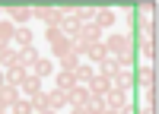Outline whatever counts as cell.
Returning <instances> with one entry per match:
<instances>
[{"label": "cell", "mask_w": 159, "mask_h": 114, "mask_svg": "<svg viewBox=\"0 0 159 114\" xmlns=\"http://www.w3.org/2000/svg\"><path fill=\"white\" fill-rule=\"evenodd\" d=\"M13 41H16L19 48H32V44H35V35H32L29 25H16V35H13Z\"/></svg>", "instance_id": "cell-14"}, {"label": "cell", "mask_w": 159, "mask_h": 114, "mask_svg": "<svg viewBox=\"0 0 159 114\" xmlns=\"http://www.w3.org/2000/svg\"><path fill=\"white\" fill-rule=\"evenodd\" d=\"M140 51H143V57L153 63L156 60V38H140Z\"/></svg>", "instance_id": "cell-21"}, {"label": "cell", "mask_w": 159, "mask_h": 114, "mask_svg": "<svg viewBox=\"0 0 159 114\" xmlns=\"http://www.w3.org/2000/svg\"><path fill=\"white\" fill-rule=\"evenodd\" d=\"M105 114H118V111H111V108H105Z\"/></svg>", "instance_id": "cell-35"}, {"label": "cell", "mask_w": 159, "mask_h": 114, "mask_svg": "<svg viewBox=\"0 0 159 114\" xmlns=\"http://www.w3.org/2000/svg\"><path fill=\"white\" fill-rule=\"evenodd\" d=\"M92 76H96V70H92L89 63H80V67H76V73H73V79H76L80 86H86V82L92 79Z\"/></svg>", "instance_id": "cell-19"}, {"label": "cell", "mask_w": 159, "mask_h": 114, "mask_svg": "<svg viewBox=\"0 0 159 114\" xmlns=\"http://www.w3.org/2000/svg\"><path fill=\"white\" fill-rule=\"evenodd\" d=\"M111 86H115V89H124V92H127V89H130V73H127V70H121L118 76H111Z\"/></svg>", "instance_id": "cell-23"}, {"label": "cell", "mask_w": 159, "mask_h": 114, "mask_svg": "<svg viewBox=\"0 0 159 114\" xmlns=\"http://www.w3.org/2000/svg\"><path fill=\"white\" fill-rule=\"evenodd\" d=\"M25 76H29V70H22V67H10V70H7V86H16V89H19Z\"/></svg>", "instance_id": "cell-18"}, {"label": "cell", "mask_w": 159, "mask_h": 114, "mask_svg": "<svg viewBox=\"0 0 159 114\" xmlns=\"http://www.w3.org/2000/svg\"><path fill=\"white\" fill-rule=\"evenodd\" d=\"M105 105H108L111 111H121L127 105V92H124V89H111V92L105 95Z\"/></svg>", "instance_id": "cell-12"}, {"label": "cell", "mask_w": 159, "mask_h": 114, "mask_svg": "<svg viewBox=\"0 0 159 114\" xmlns=\"http://www.w3.org/2000/svg\"><path fill=\"white\" fill-rule=\"evenodd\" d=\"M143 95H147V105H156V89H143Z\"/></svg>", "instance_id": "cell-28"}, {"label": "cell", "mask_w": 159, "mask_h": 114, "mask_svg": "<svg viewBox=\"0 0 159 114\" xmlns=\"http://www.w3.org/2000/svg\"><path fill=\"white\" fill-rule=\"evenodd\" d=\"M102 44L108 51V57H130V51H134V41L127 35H108Z\"/></svg>", "instance_id": "cell-1"}, {"label": "cell", "mask_w": 159, "mask_h": 114, "mask_svg": "<svg viewBox=\"0 0 159 114\" xmlns=\"http://www.w3.org/2000/svg\"><path fill=\"white\" fill-rule=\"evenodd\" d=\"M92 22H96L99 29H111V25L118 22V13L108 10V6H105V10H96V19H92Z\"/></svg>", "instance_id": "cell-13"}, {"label": "cell", "mask_w": 159, "mask_h": 114, "mask_svg": "<svg viewBox=\"0 0 159 114\" xmlns=\"http://www.w3.org/2000/svg\"><path fill=\"white\" fill-rule=\"evenodd\" d=\"M32 101V111L38 114V111H48V89H45V92H38L35 98H29Z\"/></svg>", "instance_id": "cell-24"}, {"label": "cell", "mask_w": 159, "mask_h": 114, "mask_svg": "<svg viewBox=\"0 0 159 114\" xmlns=\"http://www.w3.org/2000/svg\"><path fill=\"white\" fill-rule=\"evenodd\" d=\"M38 51H35V44L32 48H19V60H16V67H22V70H29V67H35L38 63Z\"/></svg>", "instance_id": "cell-9"}, {"label": "cell", "mask_w": 159, "mask_h": 114, "mask_svg": "<svg viewBox=\"0 0 159 114\" xmlns=\"http://www.w3.org/2000/svg\"><path fill=\"white\" fill-rule=\"evenodd\" d=\"M19 92H25V98H35L38 92H45V89H42V79H38V76H25V79H22V86H19Z\"/></svg>", "instance_id": "cell-11"}, {"label": "cell", "mask_w": 159, "mask_h": 114, "mask_svg": "<svg viewBox=\"0 0 159 114\" xmlns=\"http://www.w3.org/2000/svg\"><path fill=\"white\" fill-rule=\"evenodd\" d=\"M105 108H108V105H105V98H89V101H86V111H89V114H105Z\"/></svg>", "instance_id": "cell-25"}, {"label": "cell", "mask_w": 159, "mask_h": 114, "mask_svg": "<svg viewBox=\"0 0 159 114\" xmlns=\"http://www.w3.org/2000/svg\"><path fill=\"white\" fill-rule=\"evenodd\" d=\"M76 10H80V6H76ZM57 29H61L64 35H67L70 41H73V38L80 35V29H83V22L76 19V13H64V19H61V25H57Z\"/></svg>", "instance_id": "cell-4"}, {"label": "cell", "mask_w": 159, "mask_h": 114, "mask_svg": "<svg viewBox=\"0 0 159 114\" xmlns=\"http://www.w3.org/2000/svg\"><path fill=\"white\" fill-rule=\"evenodd\" d=\"M32 76H38V79H48V76H54V63H51L48 57H38V63L29 70Z\"/></svg>", "instance_id": "cell-15"}, {"label": "cell", "mask_w": 159, "mask_h": 114, "mask_svg": "<svg viewBox=\"0 0 159 114\" xmlns=\"http://www.w3.org/2000/svg\"><path fill=\"white\" fill-rule=\"evenodd\" d=\"M0 92H3V98L10 101V105H13V101H19V98H22V92H19L16 86H3V89H0Z\"/></svg>", "instance_id": "cell-27"}, {"label": "cell", "mask_w": 159, "mask_h": 114, "mask_svg": "<svg viewBox=\"0 0 159 114\" xmlns=\"http://www.w3.org/2000/svg\"><path fill=\"white\" fill-rule=\"evenodd\" d=\"M0 114H10V111H0Z\"/></svg>", "instance_id": "cell-36"}, {"label": "cell", "mask_w": 159, "mask_h": 114, "mask_svg": "<svg viewBox=\"0 0 159 114\" xmlns=\"http://www.w3.org/2000/svg\"><path fill=\"white\" fill-rule=\"evenodd\" d=\"M7 86V73H0V89H3Z\"/></svg>", "instance_id": "cell-33"}, {"label": "cell", "mask_w": 159, "mask_h": 114, "mask_svg": "<svg viewBox=\"0 0 159 114\" xmlns=\"http://www.w3.org/2000/svg\"><path fill=\"white\" fill-rule=\"evenodd\" d=\"M89 98H92V95H89V89H86V86H80V82L67 89V101H70V108H76V105H86Z\"/></svg>", "instance_id": "cell-6"}, {"label": "cell", "mask_w": 159, "mask_h": 114, "mask_svg": "<svg viewBox=\"0 0 159 114\" xmlns=\"http://www.w3.org/2000/svg\"><path fill=\"white\" fill-rule=\"evenodd\" d=\"M73 114H89V111H86V105H76V108H73Z\"/></svg>", "instance_id": "cell-32"}, {"label": "cell", "mask_w": 159, "mask_h": 114, "mask_svg": "<svg viewBox=\"0 0 159 114\" xmlns=\"http://www.w3.org/2000/svg\"><path fill=\"white\" fill-rule=\"evenodd\" d=\"M137 79H140V89H156V67L153 63H143Z\"/></svg>", "instance_id": "cell-10"}, {"label": "cell", "mask_w": 159, "mask_h": 114, "mask_svg": "<svg viewBox=\"0 0 159 114\" xmlns=\"http://www.w3.org/2000/svg\"><path fill=\"white\" fill-rule=\"evenodd\" d=\"M10 114H35V111H32V101H29V98L13 101V105H10Z\"/></svg>", "instance_id": "cell-22"}, {"label": "cell", "mask_w": 159, "mask_h": 114, "mask_svg": "<svg viewBox=\"0 0 159 114\" xmlns=\"http://www.w3.org/2000/svg\"><path fill=\"white\" fill-rule=\"evenodd\" d=\"M137 114H156V105H143V108H140Z\"/></svg>", "instance_id": "cell-29"}, {"label": "cell", "mask_w": 159, "mask_h": 114, "mask_svg": "<svg viewBox=\"0 0 159 114\" xmlns=\"http://www.w3.org/2000/svg\"><path fill=\"white\" fill-rule=\"evenodd\" d=\"M70 86H76L73 73H64V70H57V73H54V89H61V92H67Z\"/></svg>", "instance_id": "cell-17"}, {"label": "cell", "mask_w": 159, "mask_h": 114, "mask_svg": "<svg viewBox=\"0 0 159 114\" xmlns=\"http://www.w3.org/2000/svg\"><path fill=\"white\" fill-rule=\"evenodd\" d=\"M80 41H86V44H96V41H102V29L96 22H83V29H80Z\"/></svg>", "instance_id": "cell-7"}, {"label": "cell", "mask_w": 159, "mask_h": 114, "mask_svg": "<svg viewBox=\"0 0 159 114\" xmlns=\"http://www.w3.org/2000/svg\"><path fill=\"white\" fill-rule=\"evenodd\" d=\"M48 108L51 111H64V108H70V101H67V92H61V89H48Z\"/></svg>", "instance_id": "cell-8"}, {"label": "cell", "mask_w": 159, "mask_h": 114, "mask_svg": "<svg viewBox=\"0 0 159 114\" xmlns=\"http://www.w3.org/2000/svg\"><path fill=\"white\" fill-rule=\"evenodd\" d=\"M16 60H19V51H13V48H3L0 51V67H16Z\"/></svg>", "instance_id": "cell-20"}, {"label": "cell", "mask_w": 159, "mask_h": 114, "mask_svg": "<svg viewBox=\"0 0 159 114\" xmlns=\"http://www.w3.org/2000/svg\"><path fill=\"white\" fill-rule=\"evenodd\" d=\"M3 13H10V22L13 25H29V19H35L32 16V6H10Z\"/></svg>", "instance_id": "cell-5"}, {"label": "cell", "mask_w": 159, "mask_h": 114, "mask_svg": "<svg viewBox=\"0 0 159 114\" xmlns=\"http://www.w3.org/2000/svg\"><path fill=\"white\" fill-rule=\"evenodd\" d=\"M32 16L35 19H42L45 22V29H57L61 19H64V13L57 6H32Z\"/></svg>", "instance_id": "cell-2"}, {"label": "cell", "mask_w": 159, "mask_h": 114, "mask_svg": "<svg viewBox=\"0 0 159 114\" xmlns=\"http://www.w3.org/2000/svg\"><path fill=\"white\" fill-rule=\"evenodd\" d=\"M86 89H89V95H92V98H105V95H108L115 86H111V76L96 73V76H92V79L86 82Z\"/></svg>", "instance_id": "cell-3"}, {"label": "cell", "mask_w": 159, "mask_h": 114, "mask_svg": "<svg viewBox=\"0 0 159 114\" xmlns=\"http://www.w3.org/2000/svg\"><path fill=\"white\" fill-rule=\"evenodd\" d=\"M118 114H137V108H134V105H124V108L118 111Z\"/></svg>", "instance_id": "cell-30"}, {"label": "cell", "mask_w": 159, "mask_h": 114, "mask_svg": "<svg viewBox=\"0 0 159 114\" xmlns=\"http://www.w3.org/2000/svg\"><path fill=\"white\" fill-rule=\"evenodd\" d=\"M61 63V70L64 73H76V67H80V57H73V54H67L64 60H57Z\"/></svg>", "instance_id": "cell-26"}, {"label": "cell", "mask_w": 159, "mask_h": 114, "mask_svg": "<svg viewBox=\"0 0 159 114\" xmlns=\"http://www.w3.org/2000/svg\"><path fill=\"white\" fill-rule=\"evenodd\" d=\"M38 114H57V111H51V108H48V111H38Z\"/></svg>", "instance_id": "cell-34"}, {"label": "cell", "mask_w": 159, "mask_h": 114, "mask_svg": "<svg viewBox=\"0 0 159 114\" xmlns=\"http://www.w3.org/2000/svg\"><path fill=\"white\" fill-rule=\"evenodd\" d=\"M86 57H89V63H102L105 57H108V51H105L102 41H96V44H89V48H86Z\"/></svg>", "instance_id": "cell-16"}, {"label": "cell", "mask_w": 159, "mask_h": 114, "mask_svg": "<svg viewBox=\"0 0 159 114\" xmlns=\"http://www.w3.org/2000/svg\"><path fill=\"white\" fill-rule=\"evenodd\" d=\"M0 111H10V101L3 98V92H0Z\"/></svg>", "instance_id": "cell-31"}]
</instances>
